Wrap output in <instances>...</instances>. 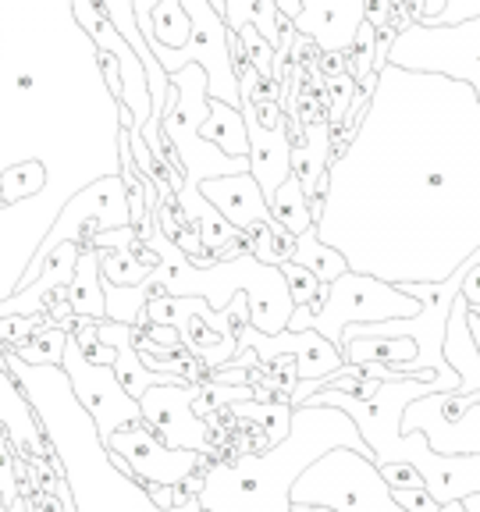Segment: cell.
Masks as SVG:
<instances>
[{"label": "cell", "instance_id": "6da1fadb", "mask_svg": "<svg viewBox=\"0 0 480 512\" xmlns=\"http://www.w3.org/2000/svg\"><path fill=\"white\" fill-rule=\"evenodd\" d=\"M317 239L352 274L445 281L480 249V104L466 82L377 68L349 146L331 160Z\"/></svg>", "mask_w": 480, "mask_h": 512}, {"label": "cell", "instance_id": "7a4b0ae2", "mask_svg": "<svg viewBox=\"0 0 480 512\" xmlns=\"http://www.w3.org/2000/svg\"><path fill=\"white\" fill-rule=\"evenodd\" d=\"M4 367L22 388L40 431L50 445V466L61 473L75 512H164L146 495V484L118 470L107 445L96 434L93 416L75 399L61 367H29L4 349ZM171 512H203L200 502H185Z\"/></svg>", "mask_w": 480, "mask_h": 512}, {"label": "cell", "instance_id": "3957f363", "mask_svg": "<svg viewBox=\"0 0 480 512\" xmlns=\"http://www.w3.org/2000/svg\"><path fill=\"white\" fill-rule=\"evenodd\" d=\"M331 448H352L360 456H370L360 427L342 409L299 406L292 409V427L281 445L267 452H246L235 463L210 466L196 502L203 512H292V484Z\"/></svg>", "mask_w": 480, "mask_h": 512}, {"label": "cell", "instance_id": "277c9868", "mask_svg": "<svg viewBox=\"0 0 480 512\" xmlns=\"http://www.w3.org/2000/svg\"><path fill=\"white\" fill-rule=\"evenodd\" d=\"M143 246L160 256V264L143 278L153 292H164L171 299H207L214 313H224L239 292H246L249 328L267 338L288 331V317H292L296 303L288 296L281 267L260 264L249 249H242L232 260H214L210 267H196L160 228L146 235Z\"/></svg>", "mask_w": 480, "mask_h": 512}, {"label": "cell", "instance_id": "5b68a950", "mask_svg": "<svg viewBox=\"0 0 480 512\" xmlns=\"http://www.w3.org/2000/svg\"><path fill=\"white\" fill-rule=\"evenodd\" d=\"M292 505L331 512H406L395 505L392 488L384 484L381 470L352 448H331L313 466L299 473L292 484Z\"/></svg>", "mask_w": 480, "mask_h": 512}, {"label": "cell", "instance_id": "8992f818", "mask_svg": "<svg viewBox=\"0 0 480 512\" xmlns=\"http://www.w3.org/2000/svg\"><path fill=\"white\" fill-rule=\"evenodd\" d=\"M384 61L402 72L445 75L452 82H466L480 104V15L459 25H399Z\"/></svg>", "mask_w": 480, "mask_h": 512}, {"label": "cell", "instance_id": "52a82bcc", "mask_svg": "<svg viewBox=\"0 0 480 512\" xmlns=\"http://www.w3.org/2000/svg\"><path fill=\"white\" fill-rule=\"evenodd\" d=\"M185 15H189V43L178 50L164 47L157 40H146L153 57L168 75L182 72L185 64H200L207 72V100H221L228 107H242L239 75H235V57L228 47V25L210 8L207 0H182Z\"/></svg>", "mask_w": 480, "mask_h": 512}, {"label": "cell", "instance_id": "ba28073f", "mask_svg": "<svg viewBox=\"0 0 480 512\" xmlns=\"http://www.w3.org/2000/svg\"><path fill=\"white\" fill-rule=\"evenodd\" d=\"M420 313V303L406 296L402 288L388 285L370 274H352L345 271L335 285L328 288V299L320 306V313L310 320V331L324 335L338 349L342 331L352 324H384V320H409Z\"/></svg>", "mask_w": 480, "mask_h": 512}, {"label": "cell", "instance_id": "9c48e42d", "mask_svg": "<svg viewBox=\"0 0 480 512\" xmlns=\"http://www.w3.org/2000/svg\"><path fill=\"white\" fill-rule=\"evenodd\" d=\"M82 221H96L100 232H114V228H128V224H132V210H128V185L121 182V175L96 178V182L82 185L72 200L64 203L61 214L50 221V232L43 235L40 249L32 253V264L25 267L22 288L36 281V274L43 271V260H47L61 242H75L79 249L93 246V235L82 232Z\"/></svg>", "mask_w": 480, "mask_h": 512}, {"label": "cell", "instance_id": "30bf717a", "mask_svg": "<svg viewBox=\"0 0 480 512\" xmlns=\"http://www.w3.org/2000/svg\"><path fill=\"white\" fill-rule=\"evenodd\" d=\"M61 370H64V377H68V384H72L75 399H79L82 409L93 416L96 434H100L104 445H107L111 434L146 424L139 402L121 388V381L114 377V370L89 363L86 352H82V345L75 342V338H68V345H64Z\"/></svg>", "mask_w": 480, "mask_h": 512}, {"label": "cell", "instance_id": "8fae6325", "mask_svg": "<svg viewBox=\"0 0 480 512\" xmlns=\"http://www.w3.org/2000/svg\"><path fill=\"white\" fill-rule=\"evenodd\" d=\"M239 349H253L256 360L264 363V367L274 360H281V356H292V360H296L299 384L292 388V395H288V406L292 409L303 406L313 384L324 381V377H331V374H342V367H345L342 352H338L324 335H317V331H299V335L281 331V335L267 338L246 324V328H239Z\"/></svg>", "mask_w": 480, "mask_h": 512}, {"label": "cell", "instance_id": "7c38bea8", "mask_svg": "<svg viewBox=\"0 0 480 512\" xmlns=\"http://www.w3.org/2000/svg\"><path fill=\"white\" fill-rule=\"evenodd\" d=\"M107 452L125 459L128 473L143 484H164V488H178L185 477L200 470L207 456L200 452H185V448H168L153 434L150 424L128 427L107 438Z\"/></svg>", "mask_w": 480, "mask_h": 512}, {"label": "cell", "instance_id": "4fadbf2b", "mask_svg": "<svg viewBox=\"0 0 480 512\" xmlns=\"http://www.w3.org/2000/svg\"><path fill=\"white\" fill-rule=\"evenodd\" d=\"M192 399H196V384H160L139 399V409H143V420L153 427V434L168 448L214 456L210 420L192 413Z\"/></svg>", "mask_w": 480, "mask_h": 512}, {"label": "cell", "instance_id": "5bb4252c", "mask_svg": "<svg viewBox=\"0 0 480 512\" xmlns=\"http://www.w3.org/2000/svg\"><path fill=\"white\" fill-rule=\"evenodd\" d=\"M445 402L448 392L409 402L399 431H420L438 456H480V406H470L456 420H445Z\"/></svg>", "mask_w": 480, "mask_h": 512}, {"label": "cell", "instance_id": "9a60e30c", "mask_svg": "<svg viewBox=\"0 0 480 512\" xmlns=\"http://www.w3.org/2000/svg\"><path fill=\"white\" fill-rule=\"evenodd\" d=\"M303 11L292 29L313 40L320 54H352V43L367 22V0H299Z\"/></svg>", "mask_w": 480, "mask_h": 512}, {"label": "cell", "instance_id": "2e32d148", "mask_svg": "<svg viewBox=\"0 0 480 512\" xmlns=\"http://www.w3.org/2000/svg\"><path fill=\"white\" fill-rule=\"evenodd\" d=\"M242 118H246L249 132V175L256 178L264 200L271 203L274 192L285 185V178L292 175V132H288V114L281 111V118L271 128H264L256 121V104L242 100Z\"/></svg>", "mask_w": 480, "mask_h": 512}, {"label": "cell", "instance_id": "e0dca14e", "mask_svg": "<svg viewBox=\"0 0 480 512\" xmlns=\"http://www.w3.org/2000/svg\"><path fill=\"white\" fill-rule=\"evenodd\" d=\"M203 200L224 217V221L239 228L242 235H249L256 224H278L271 217V207H267L264 192L256 185V178L249 171L242 175H228V178H210V182L200 185Z\"/></svg>", "mask_w": 480, "mask_h": 512}, {"label": "cell", "instance_id": "ac0fdd59", "mask_svg": "<svg viewBox=\"0 0 480 512\" xmlns=\"http://www.w3.org/2000/svg\"><path fill=\"white\" fill-rule=\"evenodd\" d=\"M470 303L463 296L452 299V310H448V324H445V345H441V356L445 363L459 374V388L456 395H473L480 392V352L477 342L470 335Z\"/></svg>", "mask_w": 480, "mask_h": 512}, {"label": "cell", "instance_id": "d6986e66", "mask_svg": "<svg viewBox=\"0 0 480 512\" xmlns=\"http://www.w3.org/2000/svg\"><path fill=\"white\" fill-rule=\"evenodd\" d=\"M331 132L328 121H303V139L292 143V175L303 185L306 200H313V192L328 182V168H331Z\"/></svg>", "mask_w": 480, "mask_h": 512}, {"label": "cell", "instance_id": "ffe728a7", "mask_svg": "<svg viewBox=\"0 0 480 512\" xmlns=\"http://www.w3.org/2000/svg\"><path fill=\"white\" fill-rule=\"evenodd\" d=\"M75 317L82 320H107V299H104V278H100V249L82 246L75 260V278L64 292Z\"/></svg>", "mask_w": 480, "mask_h": 512}, {"label": "cell", "instance_id": "44dd1931", "mask_svg": "<svg viewBox=\"0 0 480 512\" xmlns=\"http://www.w3.org/2000/svg\"><path fill=\"white\" fill-rule=\"evenodd\" d=\"M200 139L224 153V157H246L249 153V132L246 118L239 107H228L221 100H210V114L200 125Z\"/></svg>", "mask_w": 480, "mask_h": 512}, {"label": "cell", "instance_id": "7402d4cb", "mask_svg": "<svg viewBox=\"0 0 480 512\" xmlns=\"http://www.w3.org/2000/svg\"><path fill=\"white\" fill-rule=\"evenodd\" d=\"M288 260H292V264H299V267H306V271L320 281V288H331L345 271H349L345 256L317 239V228H310V232L299 235L296 246H292V253H288Z\"/></svg>", "mask_w": 480, "mask_h": 512}, {"label": "cell", "instance_id": "603a6c76", "mask_svg": "<svg viewBox=\"0 0 480 512\" xmlns=\"http://www.w3.org/2000/svg\"><path fill=\"white\" fill-rule=\"evenodd\" d=\"M267 207H271V217L285 228L288 235H292V239H299V235L313 228L310 200H306V192H303V185H299L296 175L285 178V185L274 192V200L267 203Z\"/></svg>", "mask_w": 480, "mask_h": 512}, {"label": "cell", "instance_id": "cb8c5ba5", "mask_svg": "<svg viewBox=\"0 0 480 512\" xmlns=\"http://www.w3.org/2000/svg\"><path fill=\"white\" fill-rule=\"evenodd\" d=\"M68 338H72V331L64 328V324H47V328H40L25 342L8 345V352H15L18 360L29 363V367H61Z\"/></svg>", "mask_w": 480, "mask_h": 512}, {"label": "cell", "instance_id": "d4e9b609", "mask_svg": "<svg viewBox=\"0 0 480 512\" xmlns=\"http://www.w3.org/2000/svg\"><path fill=\"white\" fill-rule=\"evenodd\" d=\"M228 413L235 420H246V424H256L267 431V441L281 445L288 438V427H292V406L288 402H256V399H246V402H232Z\"/></svg>", "mask_w": 480, "mask_h": 512}, {"label": "cell", "instance_id": "484cf974", "mask_svg": "<svg viewBox=\"0 0 480 512\" xmlns=\"http://www.w3.org/2000/svg\"><path fill=\"white\" fill-rule=\"evenodd\" d=\"M47 189V168L40 160H22L0 171V207H15L22 200H36Z\"/></svg>", "mask_w": 480, "mask_h": 512}, {"label": "cell", "instance_id": "4316f807", "mask_svg": "<svg viewBox=\"0 0 480 512\" xmlns=\"http://www.w3.org/2000/svg\"><path fill=\"white\" fill-rule=\"evenodd\" d=\"M150 29L153 36H146V40H157L171 50L185 47L189 43V15H185L182 0H157V8L150 15Z\"/></svg>", "mask_w": 480, "mask_h": 512}, {"label": "cell", "instance_id": "83f0119b", "mask_svg": "<svg viewBox=\"0 0 480 512\" xmlns=\"http://www.w3.org/2000/svg\"><path fill=\"white\" fill-rule=\"evenodd\" d=\"M153 267L143 264L136 249H100V274L107 285H139Z\"/></svg>", "mask_w": 480, "mask_h": 512}, {"label": "cell", "instance_id": "f1b7e54d", "mask_svg": "<svg viewBox=\"0 0 480 512\" xmlns=\"http://www.w3.org/2000/svg\"><path fill=\"white\" fill-rule=\"evenodd\" d=\"M281 278H285L288 285V296H292V303L296 306H310L313 299H328V288H320V281L313 278L306 267L292 264V260H281Z\"/></svg>", "mask_w": 480, "mask_h": 512}, {"label": "cell", "instance_id": "f546056e", "mask_svg": "<svg viewBox=\"0 0 480 512\" xmlns=\"http://www.w3.org/2000/svg\"><path fill=\"white\" fill-rule=\"evenodd\" d=\"M352 50L360 54V57H352V61H356V75H352V79H356V86H363V82L377 75L374 72V61H377V29H374V25H370V22L360 25V36H356Z\"/></svg>", "mask_w": 480, "mask_h": 512}, {"label": "cell", "instance_id": "4dcf8cb0", "mask_svg": "<svg viewBox=\"0 0 480 512\" xmlns=\"http://www.w3.org/2000/svg\"><path fill=\"white\" fill-rule=\"evenodd\" d=\"M384 477V484L392 491H406V488H424V477L413 470L409 463H388V466H377Z\"/></svg>", "mask_w": 480, "mask_h": 512}, {"label": "cell", "instance_id": "1f68e13d", "mask_svg": "<svg viewBox=\"0 0 480 512\" xmlns=\"http://www.w3.org/2000/svg\"><path fill=\"white\" fill-rule=\"evenodd\" d=\"M480 15V0H448L445 8H441L438 18L424 25H459V22H470V18Z\"/></svg>", "mask_w": 480, "mask_h": 512}, {"label": "cell", "instance_id": "d6a6232c", "mask_svg": "<svg viewBox=\"0 0 480 512\" xmlns=\"http://www.w3.org/2000/svg\"><path fill=\"white\" fill-rule=\"evenodd\" d=\"M395 505L406 512H441V505L434 502L431 495H427L424 488H406V491H392Z\"/></svg>", "mask_w": 480, "mask_h": 512}, {"label": "cell", "instance_id": "836d02e7", "mask_svg": "<svg viewBox=\"0 0 480 512\" xmlns=\"http://www.w3.org/2000/svg\"><path fill=\"white\" fill-rule=\"evenodd\" d=\"M139 246V232L128 224V228H114V232H100L93 235V249H136Z\"/></svg>", "mask_w": 480, "mask_h": 512}, {"label": "cell", "instance_id": "e575fe53", "mask_svg": "<svg viewBox=\"0 0 480 512\" xmlns=\"http://www.w3.org/2000/svg\"><path fill=\"white\" fill-rule=\"evenodd\" d=\"M146 338H153V342L164 345V349H171V352H182V338H178V331L168 328V324H150V328H146Z\"/></svg>", "mask_w": 480, "mask_h": 512}, {"label": "cell", "instance_id": "d590c367", "mask_svg": "<svg viewBox=\"0 0 480 512\" xmlns=\"http://www.w3.org/2000/svg\"><path fill=\"white\" fill-rule=\"evenodd\" d=\"M459 296L470 303V310H480V264L463 274V288H459Z\"/></svg>", "mask_w": 480, "mask_h": 512}, {"label": "cell", "instance_id": "8d00e7d4", "mask_svg": "<svg viewBox=\"0 0 480 512\" xmlns=\"http://www.w3.org/2000/svg\"><path fill=\"white\" fill-rule=\"evenodd\" d=\"M448 0H416V22H431V18L441 15Z\"/></svg>", "mask_w": 480, "mask_h": 512}, {"label": "cell", "instance_id": "74e56055", "mask_svg": "<svg viewBox=\"0 0 480 512\" xmlns=\"http://www.w3.org/2000/svg\"><path fill=\"white\" fill-rule=\"evenodd\" d=\"M463 509H466V512H480V495H470V498H466Z\"/></svg>", "mask_w": 480, "mask_h": 512}, {"label": "cell", "instance_id": "f35d334b", "mask_svg": "<svg viewBox=\"0 0 480 512\" xmlns=\"http://www.w3.org/2000/svg\"><path fill=\"white\" fill-rule=\"evenodd\" d=\"M441 512H466V509H463V502H448V505H441Z\"/></svg>", "mask_w": 480, "mask_h": 512}]
</instances>
